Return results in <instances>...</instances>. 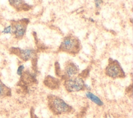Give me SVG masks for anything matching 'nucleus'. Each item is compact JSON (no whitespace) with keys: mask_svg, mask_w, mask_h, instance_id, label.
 I'll return each mask as SVG.
<instances>
[{"mask_svg":"<svg viewBox=\"0 0 133 118\" xmlns=\"http://www.w3.org/2000/svg\"><path fill=\"white\" fill-rule=\"evenodd\" d=\"M24 68V67L23 65H20L18 67V69H17V74H18L19 75H20V76L21 75V74H22L23 70Z\"/></svg>","mask_w":133,"mask_h":118,"instance_id":"15","label":"nucleus"},{"mask_svg":"<svg viewBox=\"0 0 133 118\" xmlns=\"http://www.w3.org/2000/svg\"><path fill=\"white\" fill-rule=\"evenodd\" d=\"M64 75L65 78H69L73 77L78 72L77 67L72 62H68L64 69Z\"/></svg>","mask_w":133,"mask_h":118,"instance_id":"7","label":"nucleus"},{"mask_svg":"<svg viewBox=\"0 0 133 118\" xmlns=\"http://www.w3.org/2000/svg\"><path fill=\"white\" fill-rule=\"evenodd\" d=\"M44 85L51 89H58L60 85V82L59 79L54 77L51 76H47L44 81Z\"/></svg>","mask_w":133,"mask_h":118,"instance_id":"8","label":"nucleus"},{"mask_svg":"<svg viewBox=\"0 0 133 118\" xmlns=\"http://www.w3.org/2000/svg\"><path fill=\"white\" fill-rule=\"evenodd\" d=\"M29 22L28 19H22L19 20H12L11 26L12 33L17 39H21L24 35L27 25Z\"/></svg>","mask_w":133,"mask_h":118,"instance_id":"3","label":"nucleus"},{"mask_svg":"<svg viewBox=\"0 0 133 118\" xmlns=\"http://www.w3.org/2000/svg\"><path fill=\"white\" fill-rule=\"evenodd\" d=\"M55 72L57 76H60L61 75V70L60 68L59 64L58 62H56L55 63Z\"/></svg>","mask_w":133,"mask_h":118,"instance_id":"13","label":"nucleus"},{"mask_svg":"<svg viewBox=\"0 0 133 118\" xmlns=\"http://www.w3.org/2000/svg\"><path fill=\"white\" fill-rule=\"evenodd\" d=\"M79 41L74 36L72 35L65 37L59 47V51L71 54L77 53L79 51Z\"/></svg>","mask_w":133,"mask_h":118,"instance_id":"2","label":"nucleus"},{"mask_svg":"<svg viewBox=\"0 0 133 118\" xmlns=\"http://www.w3.org/2000/svg\"><path fill=\"white\" fill-rule=\"evenodd\" d=\"M11 6L14 7L17 11H28L30 9L31 6L25 3L23 1H9Z\"/></svg>","mask_w":133,"mask_h":118,"instance_id":"9","label":"nucleus"},{"mask_svg":"<svg viewBox=\"0 0 133 118\" xmlns=\"http://www.w3.org/2000/svg\"><path fill=\"white\" fill-rule=\"evenodd\" d=\"M2 33H5V34L12 33V27H11V25L5 28L4 29V30L2 31Z\"/></svg>","mask_w":133,"mask_h":118,"instance_id":"14","label":"nucleus"},{"mask_svg":"<svg viewBox=\"0 0 133 118\" xmlns=\"http://www.w3.org/2000/svg\"><path fill=\"white\" fill-rule=\"evenodd\" d=\"M111 61L109 60V63L105 69V74L112 78H120L125 76V73L117 60Z\"/></svg>","mask_w":133,"mask_h":118,"instance_id":"4","label":"nucleus"},{"mask_svg":"<svg viewBox=\"0 0 133 118\" xmlns=\"http://www.w3.org/2000/svg\"><path fill=\"white\" fill-rule=\"evenodd\" d=\"M86 97L89 98L90 100H91L94 103H96L98 106H102L103 105V103L101 101V100L97 96L95 95L94 94L91 93V92H87L86 94Z\"/></svg>","mask_w":133,"mask_h":118,"instance_id":"11","label":"nucleus"},{"mask_svg":"<svg viewBox=\"0 0 133 118\" xmlns=\"http://www.w3.org/2000/svg\"><path fill=\"white\" fill-rule=\"evenodd\" d=\"M48 98L49 109L54 113L61 114L71 111L72 107L62 99L54 95H50Z\"/></svg>","mask_w":133,"mask_h":118,"instance_id":"1","label":"nucleus"},{"mask_svg":"<svg viewBox=\"0 0 133 118\" xmlns=\"http://www.w3.org/2000/svg\"><path fill=\"white\" fill-rule=\"evenodd\" d=\"M64 85L68 91L74 92L83 89L85 84L83 80L79 77H73L67 78L64 82Z\"/></svg>","mask_w":133,"mask_h":118,"instance_id":"5","label":"nucleus"},{"mask_svg":"<svg viewBox=\"0 0 133 118\" xmlns=\"http://www.w3.org/2000/svg\"><path fill=\"white\" fill-rule=\"evenodd\" d=\"M11 95V89L6 86L0 79V98Z\"/></svg>","mask_w":133,"mask_h":118,"instance_id":"10","label":"nucleus"},{"mask_svg":"<svg viewBox=\"0 0 133 118\" xmlns=\"http://www.w3.org/2000/svg\"><path fill=\"white\" fill-rule=\"evenodd\" d=\"M95 5H96V7L97 8H99L100 7V5L101 3V2H102V1H95Z\"/></svg>","mask_w":133,"mask_h":118,"instance_id":"16","label":"nucleus"},{"mask_svg":"<svg viewBox=\"0 0 133 118\" xmlns=\"http://www.w3.org/2000/svg\"><path fill=\"white\" fill-rule=\"evenodd\" d=\"M89 69H86L84 70V71H83L78 75V76H79V77L81 78H82L83 77V78H86V77L88 76V74H89Z\"/></svg>","mask_w":133,"mask_h":118,"instance_id":"12","label":"nucleus"},{"mask_svg":"<svg viewBox=\"0 0 133 118\" xmlns=\"http://www.w3.org/2000/svg\"><path fill=\"white\" fill-rule=\"evenodd\" d=\"M32 118H38L35 115H34V114H32Z\"/></svg>","mask_w":133,"mask_h":118,"instance_id":"17","label":"nucleus"},{"mask_svg":"<svg viewBox=\"0 0 133 118\" xmlns=\"http://www.w3.org/2000/svg\"><path fill=\"white\" fill-rule=\"evenodd\" d=\"M10 53L15 54L24 61H28L30 59L33 58L35 55V51L30 49H22L20 48L12 47L10 48Z\"/></svg>","mask_w":133,"mask_h":118,"instance_id":"6","label":"nucleus"}]
</instances>
